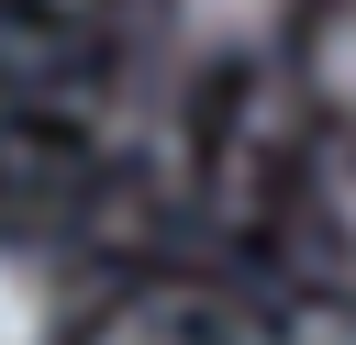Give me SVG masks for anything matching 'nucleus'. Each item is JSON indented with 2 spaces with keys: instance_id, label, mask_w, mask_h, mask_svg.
<instances>
[{
  "instance_id": "f257e3e1",
  "label": "nucleus",
  "mask_w": 356,
  "mask_h": 345,
  "mask_svg": "<svg viewBox=\"0 0 356 345\" xmlns=\"http://www.w3.org/2000/svg\"><path fill=\"white\" fill-rule=\"evenodd\" d=\"M167 22L189 56H267L300 22V0H167Z\"/></svg>"
},
{
  "instance_id": "f03ea898",
  "label": "nucleus",
  "mask_w": 356,
  "mask_h": 345,
  "mask_svg": "<svg viewBox=\"0 0 356 345\" xmlns=\"http://www.w3.org/2000/svg\"><path fill=\"white\" fill-rule=\"evenodd\" d=\"M67 334V289L33 245H0V345H56Z\"/></svg>"
},
{
  "instance_id": "7ed1b4c3",
  "label": "nucleus",
  "mask_w": 356,
  "mask_h": 345,
  "mask_svg": "<svg viewBox=\"0 0 356 345\" xmlns=\"http://www.w3.org/2000/svg\"><path fill=\"white\" fill-rule=\"evenodd\" d=\"M312 89L334 100V122H356V0L323 11V33H312Z\"/></svg>"
},
{
  "instance_id": "20e7f679",
  "label": "nucleus",
  "mask_w": 356,
  "mask_h": 345,
  "mask_svg": "<svg viewBox=\"0 0 356 345\" xmlns=\"http://www.w3.org/2000/svg\"><path fill=\"white\" fill-rule=\"evenodd\" d=\"M267 345H356V312H289Z\"/></svg>"
},
{
  "instance_id": "39448f33",
  "label": "nucleus",
  "mask_w": 356,
  "mask_h": 345,
  "mask_svg": "<svg viewBox=\"0 0 356 345\" xmlns=\"http://www.w3.org/2000/svg\"><path fill=\"white\" fill-rule=\"evenodd\" d=\"M89 345H178L167 323H111V334H89Z\"/></svg>"
},
{
  "instance_id": "423d86ee",
  "label": "nucleus",
  "mask_w": 356,
  "mask_h": 345,
  "mask_svg": "<svg viewBox=\"0 0 356 345\" xmlns=\"http://www.w3.org/2000/svg\"><path fill=\"white\" fill-rule=\"evenodd\" d=\"M334 256H345V278H356V200H345V223H334Z\"/></svg>"
}]
</instances>
